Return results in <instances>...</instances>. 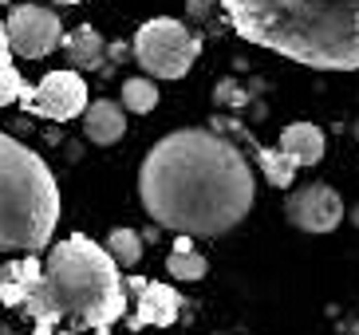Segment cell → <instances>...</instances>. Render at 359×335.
Returning <instances> with one entry per match:
<instances>
[{"instance_id":"cell-1","label":"cell","mask_w":359,"mask_h":335,"mask_svg":"<svg viewBox=\"0 0 359 335\" xmlns=\"http://www.w3.org/2000/svg\"><path fill=\"white\" fill-rule=\"evenodd\" d=\"M138 198L154 225L178 237H225L253 210L257 174L225 130L182 126L147 150Z\"/></svg>"},{"instance_id":"cell-2","label":"cell","mask_w":359,"mask_h":335,"mask_svg":"<svg viewBox=\"0 0 359 335\" xmlns=\"http://www.w3.org/2000/svg\"><path fill=\"white\" fill-rule=\"evenodd\" d=\"M241 40L316 71H359V0H213Z\"/></svg>"},{"instance_id":"cell-3","label":"cell","mask_w":359,"mask_h":335,"mask_svg":"<svg viewBox=\"0 0 359 335\" xmlns=\"http://www.w3.org/2000/svg\"><path fill=\"white\" fill-rule=\"evenodd\" d=\"M40 264V284L24 304L36 335H55L60 324H72L75 331H107L115 320H123L127 284L103 245L72 233L52 245Z\"/></svg>"},{"instance_id":"cell-4","label":"cell","mask_w":359,"mask_h":335,"mask_svg":"<svg viewBox=\"0 0 359 335\" xmlns=\"http://www.w3.org/2000/svg\"><path fill=\"white\" fill-rule=\"evenodd\" d=\"M60 186L32 146L0 130V257H40L60 225Z\"/></svg>"},{"instance_id":"cell-5","label":"cell","mask_w":359,"mask_h":335,"mask_svg":"<svg viewBox=\"0 0 359 335\" xmlns=\"http://www.w3.org/2000/svg\"><path fill=\"white\" fill-rule=\"evenodd\" d=\"M201 55V40L174 16H154L135 32V60L147 79H182Z\"/></svg>"},{"instance_id":"cell-6","label":"cell","mask_w":359,"mask_h":335,"mask_svg":"<svg viewBox=\"0 0 359 335\" xmlns=\"http://www.w3.org/2000/svg\"><path fill=\"white\" fill-rule=\"evenodd\" d=\"M8 52L20 60H43L64 43V24L48 4H16L4 20Z\"/></svg>"},{"instance_id":"cell-7","label":"cell","mask_w":359,"mask_h":335,"mask_svg":"<svg viewBox=\"0 0 359 335\" xmlns=\"http://www.w3.org/2000/svg\"><path fill=\"white\" fill-rule=\"evenodd\" d=\"M20 107L52 123H67V118L87 111V83L83 75L64 67V71H48L36 87H24Z\"/></svg>"},{"instance_id":"cell-8","label":"cell","mask_w":359,"mask_h":335,"mask_svg":"<svg viewBox=\"0 0 359 335\" xmlns=\"http://www.w3.org/2000/svg\"><path fill=\"white\" fill-rule=\"evenodd\" d=\"M288 225L300 233H332L344 221V198L327 182H312V186H296L285 201Z\"/></svg>"},{"instance_id":"cell-9","label":"cell","mask_w":359,"mask_h":335,"mask_svg":"<svg viewBox=\"0 0 359 335\" xmlns=\"http://www.w3.org/2000/svg\"><path fill=\"white\" fill-rule=\"evenodd\" d=\"M127 288L138 292V308H135V327H170L182 312V296L162 280H142V276H130L123 280Z\"/></svg>"},{"instance_id":"cell-10","label":"cell","mask_w":359,"mask_h":335,"mask_svg":"<svg viewBox=\"0 0 359 335\" xmlns=\"http://www.w3.org/2000/svg\"><path fill=\"white\" fill-rule=\"evenodd\" d=\"M324 150H327V138L316 123H288L280 130V154L288 158L292 170L320 166L324 162Z\"/></svg>"},{"instance_id":"cell-11","label":"cell","mask_w":359,"mask_h":335,"mask_svg":"<svg viewBox=\"0 0 359 335\" xmlns=\"http://www.w3.org/2000/svg\"><path fill=\"white\" fill-rule=\"evenodd\" d=\"M83 135L91 138L95 146H115L118 138L127 135V111H123L115 99H95V103H87Z\"/></svg>"},{"instance_id":"cell-12","label":"cell","mask_w":359,"mask_h":335,"mask_svg":"<svg viewBox=\"0 0 359 335\" xmlns=\"http://www.w3.org/2000/svg\"><path fill=\"white\" fill-rule=\"evenodd\" d=\"M40 257H20V261H8L0 268V304L4 308H24L28 296L36 292L40 284Z\"/></svg>"},{"instance_id":"cell-13","label":"cell","mask_w":359,"mask_h":335,"mask_svg":"<svg viewBox=\"0 0 359 335\" xmlns=\"http://www.w3.org/2000/svg\"><path fill=\"white\" fill-rule=\"evenodd\" d=\"M64 52H67L72 71H99L107 60V40L91 24H83V28H75L64 36Z\"/></svg>"},{"instance_id":"cell-14","label":"cell","mask_w":359,"mask_h":335,"mask_svg":"<svg viewBox=\"0 0 359 335\" xmlns=\"http://www.w3.org/2000/svg\"><path fill=\"white\" fill-rule=\"evenodd\" d=\"M225 130H233L237 138H245L249 142V150H253V158H257V166L264 170V178H269V186H276V189H288L292 186V178H296V170L288 166V158L280 154V150H269V146H261L253 135H245L241 126L233 123V118H225Z\"/></svg>"},{"instance_id":"cell-15","label":"cell","mask_w":359,"mask_h":335,"mask_svg":"<svg viewBox=\"0 0 359 335\" xmlns=\"http://www.w3.org/2000/svg\"><path fill=\"white\" fill-rule=\"evenodd\" d=\"M166 273L174 276V280H182V284H194V280H205L210 261L194 249L190 237H178V241H174V252L166 257Z\"/></svg>"},{"instance_id":"cell-16","label":"cell","mask_w":359,"mask_h":335,"mask_svg":"<svg viewBox=\"0 0 359 335\" xmlns=\"http://www.w3.org/2000/svg\"><path fill=\"white\" fill-rule=\"evenodd\" d=\"M103 249L118 268H135V264L142 261V237H138L135 229H111Z\"/></svg>"},{"instance_id":"cell-17","label":"cell","mask_w":359,"mask_h":335,"mask_svg":"<svg viewBox=\"0 0 359 335\" xmlns=\"http://www.w3.org/2000/svg\"><path fill=\"white\" fill-rule=\"evenodd\" d=\"M123 107L135 111V115H150V111L158 107V87H154V79H147V75L127 79V83H123Z\"/></svg>"},{"instance_id":"cell-18","label":"cell","mask_w":359,"mask_h":335,"mask_svg":"<svg viewBox=\"0 0 359 335\" xmlns=\"http://www.w3.org/2000/svg\"><path fill=\"white\" fill-rule=\"evenodd\" d=\"M24 87H28V83L20 79V71H16V63H12V60H0V107L20 103Z\"/></svg>"},{"instance_id":"cell-19","label":"cell","mask_w":359,"mask_h":335,"mask_svg":"<svg viewBox=\"0 0 359 335\" xmlns=\"http://www.w3.org/2000/svg\"><path fill=\"white\" fill-rule=\"evenodd\" d=\"M213 99H217V103H229V107H241V103H249V91H241L233 79H222L217 91H213Z\"/></svg>"},{"instance_id":"cell-20","label":"cell","mask_w":359,"mask_h":335,"mask_svg":"<svg viewBox=\"0 0 359 335\" xmlns=\"http://www.w3.org/2000/svg\"><path fill=\"white\" fill-rule=\"evenodd\" d=\"M210 4L213 0H190V16L194 20H205V16H210Z\"/></svg>"},{"instance_id":"cell-21","label":"cell","mask_w":359,"mask_h":335,"mask_svg":"<svg viewBox=\"0 0 359 335\" xmlns=\"http://www.w3.org/2000/svg\"><path fill=\"white\" fill-rule=\"evenodd\" d=\"M48 4H83V0H48Z\"/></svg>"},{"instance_id":"cell-22","label":"cell","mask_w":359,"mask_h":335,"mask_svg":"<svg viewBox=\"0 0 359 335\" xmlns=\"http://www.w3.org/2000/svg\"><path fill=\"white\" fill-rule=\"evenodd\" d=\"M55 335H75V331H55Z\"/></svg>"},{"instance_id":"cell-23","label":"cell","mask_w":359,"mask_h":335,"mask_svg":"<svg viewBox=\"0 0 359 335\" xmlns=\"http://www.w3.org/2000/svg\"><path fill=\"white\" fill-rule=\"evenodd\" d=\"M351 335H359V324H355V331H351Z\"/></svg>"},{"instance_id":"cell-24","label":"cell","mask_w":359,"mask_h":335,"mask_svg":"<svg viewBox=\"0 0 359 335\" xmlns=\"http://www.w3.org/2000/svg\"><path fill=\"white\" fill-rule=\"evenodd\" d=\"M355 135H359V126H355Z\"/></svg>"}]
</instances>
